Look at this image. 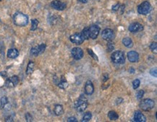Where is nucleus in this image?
<instances>
[{
  "mask_svg": "<svg viewBox=\"0 0 157 122\" xmlns=\"http://www.w3.org/2000/svg\"><path fill=\"white\" fill-rule=\"evenodd\" d=\"M51 6L52 8L56 9L59 11H62L67 7V3L63 1H60V0H54L51 3Z\"/></svg>",
  "mask_w": 157,
  "mask_h": 122,
  "instance_id": "nucleus-7",
  "label": "nucleus"
},
{
  "mask_svg": "<svg viewBox=\"0 0 157 122\" xmlns=\"http://www.w3.org/2000/svg\"><path fill=\"white\" fill-rule=\"evenodd\" d=\"M94 92V87L91 81H87L85 85V93L88 95H92Z\"/></svg>",
  "mask_w": 157,
  "mask_h": 122,
  "instance_id": "nucleus-14",
  "label": "nucleus"
},
{
  "mask_svg": "<svg viewBox=\"0 0 157 122\" xmlns=\"http://www.w3.org/2000/svg\"><path fill=\"white\" fill-rule=\"evenodd\" d=\"M8 103V100L6 97H3L1 99V108H4L5 107V105Z\"/></svg>",
  "mask_w": 157,
  "mask_h": 122,
  "instance_id": "nucleus-25",
  "label": "nucleus"
},
{
  "mask_svg": "<svg viewBox=\"0 0 157 122\" xmlns=\"http://www.w3.org/2000/svg\"><path fill=\"white\" fill-rule=\"evenodd\" d=\"M150 49H151V50L152 51V52H154L155 53H156L157 52V44L156 42H153L152 44H151V46H150Z\"/></svg>",
  "mask_w": 157,
  "mask_h": 122,
  "instance_id": "nucleus-27",
  "label": "nucleus"
},
{
  "mask_svg": "<svg viewBox=\"0 0 157 122\" xmlns=\"http://www.w3.org/2000/svg\"><path fill=\"white\" fill-rule=\"evenodd\" d=\"M88 106L87 99L84 97L81 96L79 99L75 102V108L78 111L83 112L86 109Z\"/></svg>",
  "mask_w": 157,
  "mask_h": 122,
  "instance_id": "nucleus-3",
  "label": "nucleus"
},
{
  "mask_svg": "<svg viewBox=\"0 0 157 122\" xmlns=\"http://www.w3.org/2000/svg\"><path fill=\"white\" fill-rule=\"evenodd\" d=\"M87 28L89 34V37L91 39H93L97 38L99 32H100V27L97 25H93V26H91Z\"/></svg>",
  "mask_w": 157,
  "mask_h": 122,
  "instance_id": "nucleus-6",
  "label": "nucleus"
},
{
  "mask_svg": "<svg viewBox=\"0 0 157 122\" xmlns=\"http://www.w3.org/2000/svg\"><path fill=\"white\" fill-rule=\"evenodd\" d=\"M67 85H68V84H67V82L65 81V79H61L60 82L58 84L59 87L61 89H65L66 87H67Z\"/></svg>",
  "mask_w": 157,
  "mask_h": 122,
  "instance_id": "nucleus-24",
  "label": "nucleus"
},
{
  "mask_svg": "<svg viewBox=\"0 0 157 122\" xmlns=\"http://www.w3.org/2000/svg\"><path fill=\"white\" fill-rule=\"evenodd\" d=\"M34 66H35V64L33 61H30L28 65L27 69H26V73L27 74H31L32 73V72L34 71Z\"/></svg>",
  "mask_w": 157,
  "mask_h": 122,
  "instance_id": "nucleus-21",
  "label": "nucleus"
},
{
  "mask_svg": "<svg viewBox=\"0 0 157 122\" xmlns=\"http://www.w3.org/2000/svg\"><path fill=\"white\" fill-rule=\"evenodd\" d=\"M71 54L74 59L81 60L83 56V51L80 47H75L71 51Z\"/></svg>",
  "mask_w": 157,
  "mask_h": 122,
  "instance_id": "nucleus-12",
  "label": "nucleus"
},
{
  "mask_svg": "<svg viewBox=\"0 0 157 122\" xmlns=\"http://www.w3.org/2000/svg\"><path fill=\"white\" fill-rule=\"evenodd\" d=\"M0 1H2V0H0Z\"/></svg>",
  "mask_w": 157,
  "mask_h": 122,
  "instance_id": "nucleus-35",
  "label": "nucleus"
},
{
  "mask_svg": "<svg viewBox=\"0 0 157 122\" xmlns=\"http://www.w3.org/2000/svg\"><path fill=\"white\" fill-rule=\"evenodd\" d=\"M111 60L113 63L117 64H123L125 62V56L122 51H115L111 54Z\"/></svg>",
  "mask_w": 157,
  "mask_h": 122,
  "instance_id": "nucleus-2",
  "label": "nucleus"
},
{
  "mask_svg": "<svg viewBox=\"0 0 157 122\" xmlns=\"http://www.w3.org/2000/svg\"><path fill=\"white\" fill-rule=\"evenodd\" d=\"M70 41H72V43L76 44H81L84 41L85 39L83 38V37L82 36L81 34H74L72 36H70Z\"/></svg>",
  "mask_w": 157,
  "mask_h": 122,
  "instance_id": "nucleus-11",
  "label": "nucleus"
},
{
  "mask_svg": "<svg viewBox=\"0 0 157 122\" xmlns=\"http://www.w3.org/2000/svg\"><path fill=\"white\" fill-rule=\"evenodd\" d=\"M87 50H88V52H89V55H90V56H91L92 58H93L94 60H96V61L99 60V59H98L97 55H96V54H95L94 52H93V50H92V49H87Z\"/></svg>",
  "mask_w": 157,
  "mask_h": 122,
  "instance_id": "nucleus-26",
  "label": "nucleus"
},
{
  "mask_svg": "<svg viewBox=\"0 0 157 122\" xmlns=\"http://www.w3.org/2000/svg\"><path fill=\"white\" fill-rule=\"evenodd\" d=\"M92 115L91 113L90 112H87L86 113H85V115L83 117V121H89L91 119Z\"/></svg>",
  "mask_w": 157,
  "mask_h": 122,
  "instance_id": "nucleus-23",
  "label": "nucleus"
},
{
  "mask_svg": "<svg viewBox=\"0 0 157 122\" xmlns=\"http://www.w3.org/2000/svg\"><path fill=\"white\" fill-rule=\"evenodd\" d=\"M134 121L137 122H145L146 118L140 111H136L134 114Z\"/></svg>",
  "mask_w": 157,
  "mask_h": 122,
  "instance_id": "nucleus-16",
  "label": "nucleus"
},
{
  "mask_svg": "<svg viewBox=\"0 0 157 122\" xmlns=\"http://www.w3.org/2000/svg\"><path fill=\"white\" fill-rule=\"evenodd\" d=\"M140 81L139 79H136L133 82V89H138L139 87V86H140Z\"/></svg>",
  "mask_w": 157,
  "mask_h": 122,
  "instance_id": "nucleus-28",
  "label": "nucleus"
},
{
  "mask_svg": "<svg viewBox=\"0 0 157 122\" xmlns=\"http://www.w3.org/2000/svg\"><path fill=\"white\" fill-rule=\"evenodd\" d=\"M108 116L110 120L111 121H116L117 120L118 118H119V116H118L117 113L115 111H114V110H111V111L109 112Z\"/></svg>",
  "mask_w": 157,
  "mask_h": 122,
  "instance_id": "nucleus-20",
  "label": "nucleus"
},
{
  "mask_svg": "<svg viewBox=\"0 0 157 122\" xmlns=\"http://www.w3.org/2000/svg\"><path fill=\"white\" fill-rule=\"evenodd\" d=\"M127 58L131 63H136L139 60V55L135 51H130L127 53Z\"/></svg>",
  "mask_w": 157,
  "mask_h": 122,
  "instance_id": "nucleus-15",
  "label": "nucleus"
},
{
  "mask_svg": "<svg viewBox=\"0 0 157 122\" xmlns=\"http://www.w3.org/2000/svg\"><path fill=\"white\" fill-rule=\"evenodd\" d=\"M25 119H26V121H33V117L32 116H31V115L30 114V113H26L25 114Z\"/></svg>",
  "mask_w": 157,
  "mask_h": 122,
  "instance_id": "nucleus-30",
  "label": "nucleus"
},
{
  "mask_svg": "<svg viewBox=\"0 0 157 122\" xmlns=\"http://www.w3.org/2000/svg\"><path fill=\"white\" fill-rule=\"evenodd\" d=\"M151 10V4L148 2H142L138 7V12L140 15H147L149 13Z\"/></svg>",
  "mask_w": 157,
  "mask_h": 122,
  "instance_id": "nucleus-4",
  "label": "nucleus"
},
{
  "mask_svg": "<svg viewBox=\"0 0 157 122\" xmlns=\"http://www.w3.org/2000/svg\"><path fill=\"white\" fill-rule=\"evenodd\" d=\"M140 108L145 111H148L151 110L154 107V101L151 99H145L142 100L140 103Z\"/></svg>",
  "mask_w": 157,
  "mask_h": 122,
  "instance_id": "nucleus-5",
  "label": "nucleus"
},
{
  "mask_svg": "<svg viewBox=\"0 0 157 122\" xmlns=\"http://www.w3.org/2000/svg\"><path fill=\"white\" fill-rule=\"evenodd\" d=\"M46 46L45 44H41L40 45H38V47H36L32 48L31 49V54L34 56H38L40 54L43 53L44 52V50L46 49Z\"/></svg>",
  "mask_w": 157,
  "mask_h": 122,
  "instance_id": "nucleus-9",
  "label": "nucleus"
},
{
  "mask_svg": "<svg viewBox=\"0 0 157 122\" xmlns=\"http://www.w3.org/2000/svg\"><path fill=\"white\" fill-rule=\"evenodd\" d=\"M119 7H120V5H119V3H117L115 5H114V6H112V10L117 12V11L119 10Z\"/></svg>",
  "mask_w": 157,
  "mask_h": 122,
  "instance_id": "nucleus-31",
  "label": "nucleus"
},
{
  "mask_svg": "<svg viewBox=\"0 0 157 122\" xmlns=\"http://www.w3.org/2000/svg\"><path fill=\"white\" fill-rule=\"evenodd\" d=\"M150 73H151V76H155V77H156V76H157L156 68H154L151 69V71H150Z\"/></svg>",
  "mask_w": 157,
  "mask_h": 122,
  "instance_id": "nucleus-32",
  "label": "nucleus"
},
{
  "mask_svg": "<svg viewBox=\"0 0 157 122\" xmlns=\"http://www.w3.org/2000/svg\"><path fill=\"white\" fill-rule=\"evenodd\" d=\"M64 113V109H63L62 105H56L54 108V113L56 116H60L62 115Z\"/></svg>",
  "mask_w": 157,
  "mask_h": 122,
  "instance_id": "nucleus-19",
  "label": "nucleus"
},
{
  "mask_svg": "<svg viewBox=\"0 0 157 122\" xmlns=\"http://www.w3.org/2000/svg\"><path fill=\"white\" fill-rule=\"evenodd\" d=\"M13 22L17 26H25L28 23V17L22 12H16L13 15Z\"/></svg>",
  "mask_w": 157,
  "mask_h": 122,
  "instance_id": "nucleus-1",
  "label": "nucleus"
},
{
  "mask_svg": "<svg viewBox=\"0 0 157 122\" xmlns=\"http://www.w3.org/2000/svg\"><path fill=\"white\" fill-rule=\"evenodd\" d=\"M144 90H139L138 92H137V94H136V96H137L138 99H142V98L144 97Z\"/></svg>",
  "mask_w": 157,
  "mask_h": 122,
  "instance_id": "nucleus-29",
  "label": "nucleus"
},
{
  "mask_svg": "<svg viewBox=\"0 0 157 122\" xmlns=\"http://www.w3.org/2000/svg\"><path fill=\"white\" fill-rule=\"evenodd\" d=\"M19 82V78L17 76H13L12 77H9V79L6 80L5 86L8 88H12L15 87Z\"/></svg>",
  "mask_w": 157,
  "mask_h": 122,
  "instance_id": "nucleus-10",
  "label": "nucleus"
},
{
  "mask_svg": "<svg viewBox=\"0 0 157 122\" xmlns=\"http://www.w3.org/2000/svg\"><path fill=\"white\" fill-rule=\"evenodd\" d=\"M122 44H123L126 47H128V48L132 47L133 46V40H132L130 38H129V37L124 38L123 39H122Z\"/></svg>",
  "mask_w": 157,
  "mask_h": 122,
  "instance_id": "nucleus-18",
  "label": "nucleus"
},
{
  "mask_svg": "<svg viewBox=\"0 0 157 122\" xmlns=\"http://www.w3.org/2000/svg\"><path fill=\"white\" fill-rule=\"evenodd\" d=\"M19 55V52L16 49H9L7 52V57L9 58L15 59Z\"/></svg>",
  "mask_w": 157,
  "mask_h": 122,
  "instance_id": "nucleus-17",
  "label": "nucleus"
},
{
  "mask_svg": "<svg viewBox=\"0 0 157 122\" xmlns=\"http://www.w3.org/2000/svg\"><path fill=\"white\" fill-rule=\"evenodd\" d=\"M143 30H144V26L138 23H133L129 26V30L130 32H139V31H142Z\"/></svg>",
  "mask_w": 157,
  "mask_h": 122,
  "instance_id": "nucleus-13",
  "label": "nucleus"
},
{
  "mask_svg": "<svg viewBox=\"0 0 157 122\" xmlns=\"http://www.w3.org/2000/svg\"><path fill=\"white\" fill-rule=\"evenodd\" d=\"M67 121H68L69 122H72H72H76L77 121V119H75V117H70Z\"/></svg>",
  "mask_w": 157,
  "mask_h": 122,
  "instance_id": "nucleus-33",
  "label": "nucleus"
},
{
  "mask_svg": "<svg viewBox=\"0 0 157 122\" xmlns=\"http://www.w3.org/2000/svg\"><path fill=\"white\" fill-rule=\"evenodd\" d=\"M38 25V21L36 19H34V20H31V30H35L37 28Z\"/></svg>",
  "mask_w": 157,
  "mask_h": 122,
  "instance_id": "nucleus-22",
  "label": "nucleus"
},
{
  "mask_svg": "<svg viewBox=\"0 0 157 122\" xmlns=\"http://www.w3.org/2000/svg\"><path fill=\"white\" fill-rule=\"evenodd\" d=\"M101 37L106 41H111L115 38V33L111 29L106 28L101 33Z\"/></svg>",
  "mask_w": 157,
  "mask_h": 122,
  "instance_id": "nucleus-8",
  "label": "nucleus"
},
{
  "mask_svg": "<svg viewBox=\"0 0 157 122\" xmlns=\"http://www.w3.org/2000/svg\"><path fill=\"white\" fill-rule=\"evenodd\" d=\"M78 1H79L80 2H81V3L85 4V3H87L89 0H78Z\"/></svg>",
  "mask_w": 157,
  "mask_h": 122,
  "instance_id": "nucleus-34",
  "label": "nucleus"
}]
</instances>
